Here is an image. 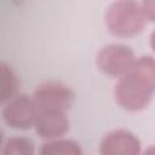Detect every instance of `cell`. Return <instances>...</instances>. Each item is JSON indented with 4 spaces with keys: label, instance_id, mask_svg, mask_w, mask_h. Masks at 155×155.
<instances>
[{
    "label": "cell",
    "instance_id": "obj_1",
    "mask_svg": "<svg viewBox=\"0 0 155 155\" xmlns=\"http://www.w3.org/2000/svg\"><path fill=\"white\" fill-rule=\"evenodd\" d=\"M155 93V58H136L131 69L119 78L114 90L116 103L127 111H140Z\"/></svg>",
    "mask_w": 155,
    "mask_h": 155
},
{
    "label": "cell",
    "instance_id": "obj_2",
    "mask_svg": "<svg viewBox=\"0 0 155 155\" xmlns=\"http://www.w3.org/2000/svg\"><path fill=\"white\" fill-rule=\"evenodd\" d=\"M145 21L142 6L136 0H116L109 6L105 15V24L109 31L120 38H131L139 34Z\"/></svg>",
    "mask_w": 155,
    "mask_h": 155
},
{
    "label": "cell",
    "instance_id": "obj_3",
    "mask_svg": "<svg viewBox=\"0 0 155 155\" xmlns=\"http://www.w3.org/2000/svg\"><path fill=\"white\" fill-rule=\"evenodd\" d=\"M136 61L133 50L122 44L104 46L97 54V65L102 73L113 78L125 75Z\"/></svg>",
    "mask_w": 155,
    "mask_h": 155
},
{
    "label": "cell",
    "instance_id": "obj_4",
    "mask_svg": "<svg viewBox=\"0 0 155 155\" xmlns=\"http://www.w3.org/2000/svg\"><path fill=\"white\" fill-rule=\"evenodd\" d=\"M38 110L39 109L34 98L19 94L7 101L2 108L1 115L8 127L16 130H28L34 126Z\"/></svg>",
    "mask_w": 155,
    "mask_h": 155
},
{
    "label": "cell",
    "instance_id": "obj_5",
    "mask_svg": "<svg viewBox=\"0 0 155 155\" xmlns=\"http://www.w3.org/2000/svg\"><path fill=\"white\" fill-rule=\"evenodd\" d=\"M33 98L38 108L67 110L74 101V92L69 86L62 82L47 81L36 87Z\"/></svg>",
    "mask_w": 155,
    "mask_h": 155
},
{
    "label": "cell",
    "instance_id": "obj_6",
    "mask_svg": "<svg viewBox=\"0 0 155 155\" xmlns=\"http://www.w3.org/2000/svg\"><path fill=\"white\" fill-rule=\"evenodd\" d=\"M38 115L34 124L35 132L44 139H56L64 136L69 130V120L65 110L38 108Z\"/></svg>",
    "mask_w": 155,
    "mask_h": 155
},
{
    "label": "cell",
    "instance_id": "obj_7",
    "mask_svg": "<svg viewBox=\"0 0 155 155\" xmlns=\"http://www.w3.org/2000/svg\"><path fill=\"white\" fill-rule=\"evenodd\" d=\"M99 153L103 155H137L140 153V142L130 131L115 130L103 137Z\"/></svg>",
    "mask_w": 155,
    "mask_h": 155
},
{
    "label": "cell",
    "instance_id": "obj_8",
    "mask_svg": "<svg viewBox=\"0 0 155 155\" xmlns=\"http://www.w3.org/2000/svg\"><path fill=\"white\" fill-rule=\"evenodd\" d=\"M40 153L44 155H80L82 154V150L74 140L56 138L42 144Z\"/></svg>",
    "mask_w": 155,
    "mask_h": 155
},
{
    "label": "cell",
    "instance_id": "obj_9",
    "mask_svg": "<svg viewBox=\"0 0 155 155\" xmlns=\"http://www.w3.org/2000/svg\"><path fill=\"white\" fill-rule=\"evenodd\" d=\"M18 87V80L13 70L6 65L5 63L1 64V102L10 101L15 97V93Z\"/></svg>",
    "mask_w": 155,
    "mask_h": 155
},
{
    "label": "cell",
    "instance_id": "obj_10",
    "mask_svg": "<svg viewBox=\"0 0 155 155\" xmlns=\"http://www.w3.org/2000/svg\"><path fill=\"white\" fill-rule=\"evenodd\" d=\"M2 153L5 155H33L35 153L34 143L24 137H12L6 140Z\"/></svg>",
    "mask_w": 155,
    "mask_h": 155
},
{
    "label": "cell",
    "instance_id": "obj_11",
    "mask_svg": "<svg viewBox=\"0 0 155 155\" xmlns=\"http://www.w3.org/2000/svg\"><path fill=\"white\" fill-rule=\"evenodd\" d=\"M140 6L145 18L150 22H155V0H142Z\"/></svg>",
    "mask_w": 155,
    "mask_h": 155
},
{
    "label": "cell",
    "instance_id": "obj_12",
    "mask_svg": "<svg viewBox=\"0 0 155 155\" xmlns=\"http://www.w3.org/2000/svg\"><path fill=\"white\" fill-rule=\"evenodd\" d=\"M150 45H151V48L154 50V52H155V30L151 33V35H150Z\"/></svg>",
    "mask_w": 155,
    "mask_h": 155
}]
</instances>
